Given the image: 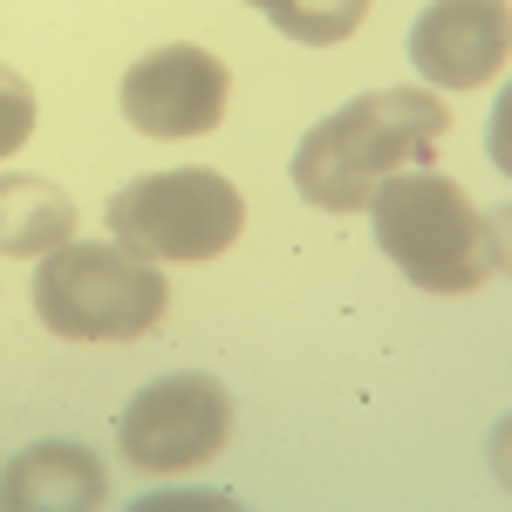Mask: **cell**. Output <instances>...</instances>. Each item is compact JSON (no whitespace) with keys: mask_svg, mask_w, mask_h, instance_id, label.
I'll list each match as a JSON object with an SVG mask.
<instances>
[{"mask_svg":"<svg viewBox=\"0 0 512 512\" xmlns=\"http://www.w3.org/2000/svg\"><path fill=\"white\" fill-rule=\"evenodd\" d=\"M444 130H451V110L437 103V89H369L301 137L287 164L294 192L321 212H362L383 178L431 158Z\"/></svg>","mask_w":512,"mask_h":512,"instance_id":"1","label":"cell"},{"mask_svg":"<svg viewBox=\"0 0 512 512\" xmlns=\"http://www.w3.org/2000/svg\"><path fill=\"white\" fill-rule=\"evenodd\" d=\"M376 246L424 294H478L506 274V226L437 171H396L369 192Z\"/></svg>","mask_w":512,"mask_h":512,"instance_id":"2","label":"cell"},{"mask_svg":"<svg viewBox=\"0 0 512 512\" xmlns=\"http://www.w3.org/2000/svg\"><path fill=\"white\" fill-rule=\"evenodd\" d=\"M164 301L158 260H137L117 239H69L35 267V315L62 342H137L164 321Z\"/></svg>","mask_w":512,"mask_h":512,"instance_id":"3","label":"cell"},{"mask_svg":"<svg viewBox=\"0 0 512 512\" xmlns=\"http://www.w3.org/2000/svg\"><path fill=\"white\" fill-rule=\"evenodd\" d=\"M246 226V198L219 171H151L110 192V239L137 260H219Z\"/></svg>","mask_w":512,"mask_h":512,"instance_id":"4","label":"cell"},{"mask_svg":"<svg viewBox=\"0 0 512 512\" xmlns=\"http://www.w3.org/2000/svg\"><path fill=\"white\" fill-rule=\"evenodd\" d=\"M123 458L151 478L198 472L219 458V444L233 437V396L212 376H158L123 403Z\"/></svg>","mask_w":512,"mask_h":512,"instance_id":"5","label":"cell"},{"mask_svg":"<svg viewBox=\"0 0 512 512\" xmlns=\"http://www.w3.org/2000/svg\"><path fill=\"white\" fill-rule=\"evenodd\" d=\"M226 96H233V76L212 48H192V41H171V48H151L144 62L123 69V117L144 137H205L226 123Z\"/></svg>","mask_w":512,"mask_h":512,"instance_id":"6","label":"cell"},{"mask_svg":"<svg viewBox=\"0 0 512 512\" xmlns=\"http://www.w3.org/2000/svg\"><path fill=\"white\" fill-rule=\"evenodd\" d=\"M512 7L506 0H431L410 28V62L437 89H478L506 69Z\"/></svg>","mask_w":512,"mask_h":512,"instance_id":"7","label":"cell"},{"mask_svg":"<svg viewBox=\"0 0 512 512\" xmlns=\"http://www.w3.org/2000/svg\"><path fill=\"white\" fill-rule=\"evenodd\" d=\"M110 499V478L96 465V451H82V444H35V451H21L7 472H0V506L14 512H82V506H103Z\"/></svg>","mask_w":512,"mask_h":512,"instance_id":"8","label":"cell"},{"mask_svg":"<svg viewBox=\"0 0 512 512\" xmlns=\"http://www.w3.org/2000/svg\"><path fill=\"white\" fill-rule=\"evenodd\" d=\"M69 239H76V205L62 185L28 178V171H0V253L41 260Z\"/></svg>","mask_w":512,"mask_h":512,"instance_id":"9","label":"cell"},{"mask_svg":"<svg viewBox=\"0 0 512 512\" xmlns=\"http://www.w3.org/2000/svg\"><path fill=\"white\" fill-rule=\"evenodd\" d=\"M260 14H274V28L287 41H308V48H328V41H349L369 14V0H267Z\"/></svg>","mask_w":512,"mask_h":512,"instance_id":"10","label":"cell"},{"mask_svg":"<svg viewBox=\"0 0 512 512\" xmlns=\"http://www.w3.org/2000/svg\"><path fill=\"white\" fill-rule=\"evenodd\" d=\"M28 130H35V89L0 62V158H14L28 144Z\"/></svg>","mask_w":512,"mask_h":512,"instance_id":"11","label":"cell"},{"mask_svg":"<svg viewBox=\"0 0 512 512\" xmlns=\"http://www.w3.org/2000/svg\"><path fill=\"white\" fill-rule=\"evenodd\" d=\"M253 7H267V0H253Z\"/></svg>","mask_w":512,"mask_h":512,"instance_id":"12","label":"cell"}]
</instances>
